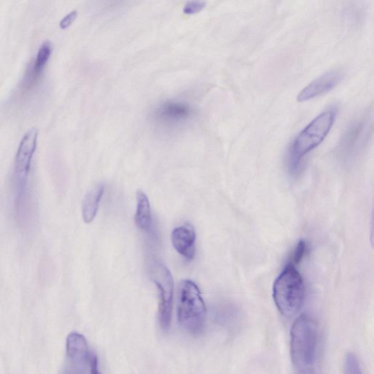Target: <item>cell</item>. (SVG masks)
Returning a JSON list of instances; mask_svg holds the SVG:
<instances>
[{
  "mask_svg": "<svg viewBox=\"0 0 374 374\" xmlns=\"http://www.w3.org/2000/svg\"><path fill=\"white\" fill-rule=\"evenodd\" d=\"M151 277L157 285L159 294V321L161 328L167 331L170 326L174 279L169 269L162 264L154 261L151 266Z\"/></svg>",
  "mask_w": 374,
  "mask_h": 374,
  "instance_id": "cell-6",
  "label": "cell"
},
{
  "mask_svg": "<svg viewBox=\"0 0 374 374\" xmlns=\"http://www.w3.org/2000/svg\"><path fill=\"white\" fill-rule=\"evenodd\" d=\"M337 112L328 110L315 118L296 138L290 150L289 169L294 176L302 169L303 159L315 148L321 145L332 129Z\"/></svg>",
  "mask_w": 374,
  "mask_h": 374,
  "instance_id": "cell-1",
  "label": "cell"
},
{
  "mask_svg": "<svg viewBox=\"0 0 374 374\" xmlns=\"http://www.w3.org/2000/svg\"><path fill=\"white\" fill-rule=\"evenodd\" d=\"M51 52V43L49 41H45L38 51L34 66L25 76L24 84L26 88H30L39 78L50 58Z\"/></svg>",
  "mask_w": 374,
  "mask_h": 374,
  "instance_id": "cell-14",
  "label": "cell"
},
{
  "mask_svg": "<svg viewBox=\"0 0 374 374\" xmlns=\"http://www.w3.org/2000/svg\"><path fill=\"white\" fill-rule=\"evenodd\" d=\"M192 112L191 108L186 103L168 101L157 109L155 117L164 125H176L189 119Z\"/></svg>",
  "mask_w": 374,
  "mask_h": 374,
  "instance_id": "cell-10",
  "label": "cell"
},
{
  "mask_svg": "<svg viewBox=\"0 0 374 374\" xmlns=\"http://www.w3.org/2000/svg\"><path fill=\"white\" fill-rule=\"evenodd\" d=\"M318 348V328L306 314L295 321L291 330V352L294 366L300 373H312Z\"/></svg>",
  "mask_w": 374,
  "mask_h": 374,
  "instance_id": "cell-2",
  "label": "cell"
},
{
  "mask_svg": "<svg viewBox=\"0 0 374 374\" xmlns=\"http://www.w3.org/2000/svg\"><path fill=\"white\" fill-rule=\"evenodd\" d=\"M306 249H307V246H306V242L304 241H301L296 246L294 250V252L293 254V256L291 257V261L289 264L295 266L299 264L305 256Z\"/></svg>",
  "mask_w": 374,
  "mask_h": 374,
  "instance_id": "cell-16",
  "label": "cell"
},
{
  "mask_svg": "<svg viewBox=\"0 0 374 374\" xmlns=\"http://www.w3.org/2000/svg\"><path fill=\"white\" fill-rule=\"evenodd\" d=\"M345 368L348 373H360V368L357 358L355 355L350 354L345 361Z\"/></svg>",
  "mask_w": 374,
  "mask_h": 374,
  "instance_id": "cell-17",
  "label": "cell"
},
{
  "mask_svg": "<svg viewBox=\"0 0 374 374\" xmlns=\"http://www.w3.org/2000/svg\"><path fill=\"white\" fill-rule=\"evenodd\" d=\"M104 189V184L98 183L85 194L82 204V215L85 223L92 222L96 217Z\"/></svg>",
  "mask_w": 374,
  "mask_h": 374,
  "instance_id": "cell-12",
  "label": "cell"
},
{
  "mask_svg": "<svg viewBox=\"0 0 374 374\" xmlns=\"http://www.w3.org/2000/svg\"><path fill=\"white\" fill-rule=\"evenodd\" d=\"M342 78L341 71H330L308 84L298 95L297 100L302 103L323 95L336 88Z\"/></svg>",
  "mask_w": 374,
  "mask_h": 374,
  "instance_id": "cell-9",
  "label": "cell"
},
{
  "mask_svg": "<svg viewBox=\"0 0 374 374\" xmlns=\"http://www.w3.org/2000/svg\"><path fill=\"white\" fill-rule=\"evenodd\" d=\"M77 16L78 12L74 11L68 15H67L66 17H64L60 23V26L62 28V30H66L67 28L71 26L74 21L76 19Z\"/></svg>",
  "mask_w": 374,
  "mask_h": 374,
  "instance_id": "cell-18",
  "label": "cell"
},
{
  "mask_svg": "<svg viewBox=\"0 0 374 374\" xmlns=\"http://www.w3.org/2000/svg\"><path fill=\"white\" fill-rule=\"evenodd\" d=\"M207 6L204 0H190L184 8V13L187 15H194L202 11Z\"/></svg>",
  "mask_w": 374,
  "mask_h": 374,
  "instance_id": "cell-15",
  "label": "cell"
},
{
  "mask_svg": "<svg viewBox=\"0 0 374 374\" xmlns=\"http://www.w3.org/2000/svg\"><path fill=\"white\" fill-rule=\"evenodd\" d=\"M368 123L360 121L353 124L345 133L339 145V154L344 162L353 160L363 147L368 136Z\"/></svg>",
  "mask_w": 374,
  "mask_h": 374,
  "instance_id": "cell-8",
  "label": "cell"
},
{
  "mask_svg": "<svg viewBox=\"0 0 374 374\" xmlns=\"http://www.w3.org/2000/svg\"><path fill=\"white\" fill-rule=\"evenodd\" d=\"M305 294L302 276L295 266L289 264L274 284L273 296L277 308L286 318H291L302 308Z\"/></svg>",
  "mask_w": 374,
  "mask_h": 374,
  "instance_id": "cell-3",
  "label": "cell"
},
{
  "mask_svg": "<svg viewBox=\"0 0 374 374\" xmlns=\"http://www.w3.org/2000/svg\"><path fill=\"white\" fill-rule=\"evenodd\" d=\"M177 318L180 326L192 334H199L205 328L207 306L198 286L191 280L180 284Z\"/></svg>",
  "mask_w": 374,
  "mask_h": 374,
  "instance_id": "cell-4",
  "label": "cell"
},
{
  "mask_svg": "<svg viewBox=\"0 0 374 374\" xmlns=\"http://www.w3.org/2000/svg\"><path fill=\"white\" fill-rule=\"evenodd\" d=\"M66 360L68 373H98V358L90 352L85 338L77 332L68 336Z\"/></svg>",
  "mask_w": 374,
  "mask_h": 374,
  "instance_id": "cell-5",
  "label": "cell"
},
{
  "mask_svg": "<svg viewBox=\"0 0 374 374\" xmlns=\"http://www.w3.org/2000/svg\"><path fill=\"white\" fill-rule=\"evenodd\" d=\"M172 244L187 260L191 261L195 254L196 234L193 226L185 224L172 230Z\"/></svg>",
  "mask_w": 374,
  "mask_h": 374,
  "instance_id": "cell-11",
  "label": "cell"
},
{
  "mask_svg": "<svg viewBox=\"0 0 374 374\" xmlns=\"http://www.w3.org/2000/svg\"><path fill=\"white\" fill-rule=\"evenodd\" d=\"M137 202V210L135 215V224L142 232H148L153 222L150 200L145 192L138 190Z\"/></svg>",
  "mask_w": 374,
  "mask_h": 374,
  "instance_id": "cell-13",
  "label": "cell"
},
{
  "mask_svg": "<svg viewBox=\"0 0 374 374\" xmlns=\"http://www.w3.org/2000/svg\"><path fill=\"white\" fill-rule=\"evenodd\" d=\"M38 139V130L31 128L26 132L20 142L14 165L17 198L26 196L28 177L30 175L32 160L36 151Z\"/></svg>",
  "mask_w": 374,
  "mask_h": 374,
  "instance_id": "cell-7",
  "label": "cell"
}]
</instances>
